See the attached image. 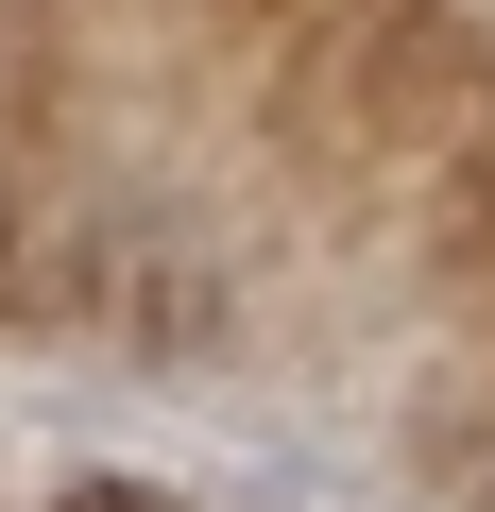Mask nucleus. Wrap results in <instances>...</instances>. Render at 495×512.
<instances>
[{"instance_id":"obj_1","label":"nucleus","mask_w":495,"mask_h":512,"mask_svg":"<svg viewBox=\"0 0 495 512\" xmlns=\"http://www.w3.org/2000/svg\"><path fill=\"white\" fill-rule=\"evenodd\" d=\"M52 512H171V495H154V478H69Z\"/></svg>"}]
</instances>
